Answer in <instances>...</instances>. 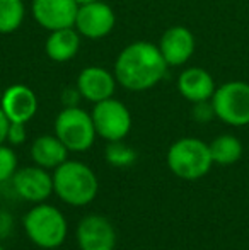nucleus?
I'll use <instances>...</instances> for the list:
<instances>
[{"mask_svg": "<svg viewBox=\"0 0 249 250\" xmlns=\"http://www.w3.org/2000/svg\"><path fill=\"white\" fill-rule=\"evenodd\" d=\"M215 116L229 126L249 125V83L232 80L217 87L212 97Z\"/></svg>", "mask_w": 249, "mask_h": 250, "instance_id": "obj_6", "label": "nucleus"}, {"mask_svg": "<svg viewBox=\"0 0 249 250\" xmlns=\"http://www.w3.org/2000/svg\"><path fill=\"white\" fill-rule=\"evenodd\" d=\"M104 157H106L108 164H111L113 167H128V165L135 164L136 151L123 143V140H118V142H108Z\"/></svg>", "mask_w": 249, "mask_h": 250, "instance_id": "obj_20", "label": "nucleus"}, {"mask_svg": "<svg viewBox=\"0 0 249 250\" xmlns=\"http://www.w3.org/2000/svg\"><path fill=\"white\" fill-rule=\"evenodd\" d=\"M128 250H138V249H128Z\"/></svg>", "mask_w": 249, "mask_h": 250, "instance_id": "obj_28", "label": "nucleus"}, {"mask_svg": "<svg viewBox=\"0 0 249 250\" xmlns=\"http://www.w3.org/2000/svg\"><path fill=\"white\" fill-rule=\"evenodd\" d=\"M27 238L36 247L45 250L58 249L65 244L68 223L58 208L48 203H38L26 213L23 220Z\"/></svg>", "mask_w": 249, "mask_h": 250, "instance_id": "obj_3", "label": "nucleus"}, {"mask_svg": "<svg viewBox=\"0 0 249 250\" xmlns=\"http://www.w3.org/2000/svg\"><path fill=\"white\" fill-rule=\"evenodd\" d=\"M210 153H212L213 164L219 165H232L243 157V143L234 135H220L210 143Z\"/></svg>", "mask_w": 249, "mask_h": 250, "instance_id": "obj_18", "label": "nucleus"}, {"mask_svg": "<svg viewBox=\"0 0 249 250\" xmlns=\"http://www.w3.org/2000/svg\"><path fill=\"white\" fill-rule=\"evenodd\" d=\"M0 107L10 123H27L38 111V97L29 87L16 83L3 92Z\"/></svg>", "mask_w": 249, "mask_h": 250, "instance_id": "obj_12", "label": "nucleus"}, {"mask_svg": "<svg viewBox=\"0 0 249 250\" xmlns=\"http://www.w3.org/2000/svg\"><path fill=\"white\" fill-rule=\"evenodd\" d=\"M77 245L82 250H114L116 231L111 221L101 214H87L77 225Z\"/></svg>", "mask_w": 249, "mask_h": 250, "instance_id": "obj_9", "label": "nucleus"}, {"mask_svg": "<svg viewBox=\"0 0 249 250\" xmlns=\"http://www.w3.org/2000/svg\"><path fill=\"white\" fill-rule=\"evenodd\" d=\"M55 135L68 148V151H87L94 145L96 128L92 116L77 107H63L55 119Z\"/></svg>", "mask_w": 249, "mask_h": 250, "instance_id": "obj_5", "label": "nucleus"}, {"mask_svg": "<svg viewBox=\"0 0 249 250\" xmlns=\"http://www.w3.org/2000/svg\"><path fill=\"white\" fill-rule=\"evenodd\" d=\"M80 48V34L73 27H63V29L50 31L46 40V55L50 60L57 63L70 62L79 53Z\"/></svg>", "mask_w": 249, "mask_h": 250, "instance_id": "obj_17", "label": "nucleus"}, {"mask_svg": "<svg viewBox=\"0 0 249 250\" xmlns=\"http://www.w3.org/2000/svg\"><path fill=\"white\" fill-rule=\"evenodd\" d=\"M213 165L208 143L198 138H181L167 150V167L176 177L196 181L205 177Z\"/></svg>", "mask_w": 249, "mask_h": 250, "instance_id": "obj_4", "label": "nucleus"}, {"mask_svg": "<svg viewBox=\"0 0 249 250\" xmlns=\"http://www.w3.org/2000/svg\"><path fill=\"white\" fill-rule=\"evenodd\" d=\"M159 50L169 66L184 65L195 51V36L184 26H173L162 34Z\"/></svg>", "mask_w": 249, "mask_h": 250, "instance_id": "obj_13", "label": "nucleus"}, {"mask_svg": "<svg viewBox=\"0 0 249 250\" xmlns=\"http://www.w3.org/2000/svg\"><path fill=\"white\" fill-rule=\"evenodd\" d=\"M10 181L16 194L29 203H45L53 194V175L38 165L17 168Z\"/></svg>", "mask_w": 249, "mask_h": 250, "instance_id": "obj_8", "label": "nucleus"}, {"mask_svg": "<svg viewBox=\"0 0 249 250\" xmlns=\"http://www.w3.org/2000/svg\"><path fill=\"white\" fill-rule=\"evenodd\" d=\"M26 16L23 0H0V34H10L21 27Z\"/></svg>", "mask_w": 249, "mask_h": 250, "instance_id": "obj_19", "label": "nucleus"}, {"mask_svg": "<svg viewBox=\"0 0 249 250\" xmlns=\"http://www.w3.org/2000/svg\"><path fill=\"white\" fill-rule=\"evenodd\" d=\"M31 158L38 167L55 170L58 165L68 160V148L57 135H43L34 140L31 145Z\"/></svg>", "mask_w": 249, "mask_h": 250, "instance_id": "obj_16", "label": "nucleus"}, {"mask_svg": "<svg viewBox=\"0 0 249 250\" xmlns=\"http://www.w3.org/2000/svg\"><path fill=\"white\" fill-rule=\"evenodd\" d=\"M91 116L96 133L106 142L123 140L132 129V114L128 107L113 97L94 104Z\"/></svg>", "mask_w": 249, "mask_h": 250, "instance_id": "obj_7", "label": "nucleus"}, {"mask_svg": "<svg viewBox=\"0 0 249 250\" xmlns=\"http://www.w3.org/2000/svg\"><path fill=\"white\" fill-rule=\"evenodd\" d=\"M114 87L116 77H113L103 66H87L77 79V89L80 90L82 97L94 104L113 97Z\"/></svg>", "mask_w": 249, "mask_h": 250, "instance_id": "obj_14", "label": "nucleus"}, {"mask_svg": "<svg viewBox=\"0 0 249 250\" xmlns=\"http://www.w3.org/2000/svg\"><path fill=\"white\" fill-rule=\"evenodd\" d=\"M77 5H86V3H91V2H96V0H75Z\"/></svg>", "mask_w": 249, "mask_h": 250, "instance_id": "obj_26", "label": "nucleus"}, {"mask_svg": "<svg viewBox=\"0 0 249 250\" xmlns=\"http://www.w3.org/2000/svg\"><path fill=\"white\" fill-rule=\"evenodd\" d=\"M17 170V155L10 146L0 145V184L14 177Z\"/></svg>", "mask_w": 249, "mask_h": 250, "instance_id": "obj_21", "label": "nucleus"}, {"mask_svg": "<svg viewBox=\"0 0 249 250\" xmlns=\"http://www.w3.org/2000/svg\"><path fill=\"white\" fill-rule=\"evenodd\" d=\"M178 89L180 94L189 102L210 101L215 92V82L206 70L200 66H191L184 70L178 79Z\"/></svg>", "mask_w": 249, "mask_h": 250, "instance_id": "obj_15", "label": "nucleus"}, {"mask_svg": "<svg viewBox=\"0 0 249 250\" xmlns=\"http://www.w3.org/2000/svg\"><path fill=\"white\" fill-rule=\"evenodd\" d=\"M167 66L159 46L147 41H135L118 55L114 77L125 89L142 92L152 89L164 79Z\"/></svg>", "mask_w": 249, "mask_h": 250, "instance_id": "obj_1", "label": "nucleus"}, {"mask_svg": "<svg viewBox=\"0 0 249 250\" xmlns=\"http://www.w3.org/2000/svg\"><path fill=\"white\" fill-rule=\"evenodd\" d=\"M0 250H5V249H3V247H2V245H0Z\"/></svg>", "mask_w": 249, "mask_h": 250, "instance_id": "obj_27", "label": "nucleus"}, {"mask_svg": "<svg viewBox=\"0 0 249 250\" xmlns=\"http://www.w3.org/2000/svg\"><path fill=\"white\" fill-rule=\"evenodd\" d=\"M99 191L97 175L89 165L79 160H65L53 172V192L68 206L91 204Z\"/></svg>", "mask_w": 249, "mask_h": 250, "instance_id": "obj_2", "label": "nucleus"}, {"mask_svg": "<svg viewBox=\"0 0 249 250\" xmlns=\"http://www.w3.org/2000/svg\"><path fill=\"white\" fill-rule=\"evenodd\" d=\"M193 118H195L198 123H208V121H212L213 118H217L215 111H213V105H212V99L195 102V107H193Z\"/></svg>", "mask_w": 249, "mask_h": 250, "instance_id": "obj_22", "label": "nucleus"}, {"mask_svg": "<svg viewBox=\"0 0 249 250\" xmlns=\"http://www.w3.org/2000/svg\"><path fill=\"white\" fill-rule=\"evenodd\" d=\"M33 17L40 26L48 31L73 27L77 17L75 0H33Z\"/></svg>", "mask_w": 249, "mask_h": 250, "instance_id": "obj_11", "label": "nucleus"}, {"mask_svg": "<svg viewBox=\"0 0 249 250\" xmlns=\"http://www.w3.org/2000/svg\"><path fill=\"white\" fill-rule=\"evenodd\" d=\"M26 123H10L7 131V142L12 146H19L26 142Z\"/></svg>", "mask_w": 249, "mask_h": 250, "instance_id": "obj_23", "label": "nucleus"}, {"mask_svg": "<svg viewBox=\"0 0 249 250\" xmlns=\"http://www.w3.org/2000/svg\"><path fill=\"white\" fill-rule=\"evenodd\" d=\"M80 99H82V94H80V90L77 87L75 89L68 87V89H65L62 92V102L65 107H77Z\"/></svg>", "mask_w": 249, "mask_h": 250, "instance_id": "obj_24", "label": "nucleus"}, {"mask_svg": "<svg viewBox=\"0 0 249 250\" xmlns=\"http://www.w3.org/2000/svg\"><path fill=\"white\" fill-rule=\"evenodd\" d=\"M9 118L5 116V112H3V109L0 107V145H3V143L7 142V131H9Z\"/></svg>", "mask_w": 249, "mask_h": 250, "instance_id": "obj_25", "label": "nucleus"}, {"mask_svg": "<svg viewBox=\"0 0 249 250\" xmlns=\"http://www.w3.org/2000/svg\"><path fill=\"white\" fill-rule=\"evenodd\" d=\"M77 250H82V249H77Z\"/></svg>", "mask_w": 249, "mask_h": 250, "instance_id": "obj_29", "label": "nucleus"}, {"mask_svg": "<svg viewBox=\"0 0 249 250\" xmlns=\"http://www.w3.org/2000/svg\"><path fill=\"white\" fill-rule=\"evenodd\" d=\"M116 17L108 3L104 2H91L86 5H79L75 17V27L80 36L91 38V40H99L113 31Z\"/></svg>", "mask_w": 249, "mask_h": 250, "instance_id": "obj_10", "label": "nucleus"}]
</instances>
